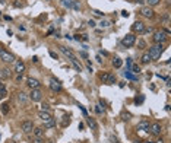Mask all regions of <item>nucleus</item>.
Returning <instances> with one entry per match:
<instances>
[{
    "mask_svg": "<svg viewBox=\"0 0 171 143\" xmlns=\"http://www.w3.org/2000/svg\"><path fill=\"white\" fill-rule=\"evenodd\" d=\"M164 53V45L162 44H155L152 47H149V56H151V60H158L161 57V54Z\"/></svg>",
    "mask_w": 171,
    "mask_h": 143,
    "instance_id": "obj_1",
    "label": "nucleus"
},
{
    "mask_svg": "<svg viewBox=\"0 0 171 143\" xmlns=\"http://www.w3.org/2000/svg\"><path fill=\"white\" fill-rule=\"evenodd\" d=\"M152 40H154V43H155V44H162V43H165V41H167V32H165L164 29L154 32Z\"/></svg>",
    "mask_w": 171,
    "mask_h": 143,
    "instance_id": "obj_2",
    "label": "nucleus"
},
{
    "mask_svg": "<svg viewBox=\"0 0 171 143\" xmlns=\"http://www.w3.org/2000/svg\"><path fill=\"white\" fill-rule=\"evenodd\" d=\"M135 43H136V37H135V34H127L123 40H121V44H123L124 47H133L135 45Z\"/></svg>",
    "mask_w": 171,
    "mask_h": 143,
    "instance_id": "obj_3",
    "label": "nucleus"
},
{
    "mask_svg": "<svg viewBox=\"0 0 171 143\" xmlns=\"http://www.w3.org/2000/svg\"><path fill=\"white\" fill-rule=\"evenodd\" d=\"M100 79H101L104 83H107V85H113V83H116V76L111 74V73H108V72L101 73V74H100Z\"/></svg>",
    "mask_w": 171,
    "mask_h": 143,
    "instance_id": "obj_4",
    "label": "nucleus"
},
{
    "mask_svg": "<svg viewBox=\"0 0 171 143\" xmlns=\"http://www.w3.org/2000/svg\"><path fill=\"white\" fill-rule=\"evenodd\" d=\"M148 132H151V134H154V136H160L162 132V126L160 123H152V124H149Z\"/></svg>",
    "mask_w": 171,
    "mask_h": 143,
    "instance_id": "obj_5",
    "label": "nucleus"
},
{
    "mask_svg": "<svg viewBox=\"0 0 171 143\" xmlns=\"http://www.w3.org/2000/svg\"><path fill=\"white\" fill-rule=\"evenodd\" d=\"M145 23L143 22H140V21H136L135 23L132 25V31L135 32V34H143L145 32Z\"/></svg>",
    "mask_w": 171,
    "mask_h": 143,
    "instance_id": "obj_6",
    "label": "nucleus"
},
{
    "mask_svg": "<svg viewBox=\"0 0 171 143\" xmlns=\"http://www.w3.org/2000/svg\"><path fill=\"white\" fill-rule=\"evenodd\" d=\"M140 15L145 16V18H148V19H152L155 16V12H154V9L151 6H145V7L140 9Z\"/></svg>",
    "mask_w": 171,
    "mask_h": 143,
    "instance_id": "obj_7",
    "label": "nucleus"
},
{
    "mask_svg": "<svg viewBox=\"0 0 171 143\" xmlns=\"http://www.w3.org/2000/svg\"><path fill=\"white\" fill-rule=\"evenodd\" d=\"M0 59H2V61H5V63H13L15 61V56L7 53L5 50H2V53H0Z\"/></svg>",
    "mask_w": 171,
    "mask_h": 143,
    "instance_id": "obj_8",
    "label": "nucleus"
},
{
    "mask_svg": "<svg viewBox=\"0 0 171 143\" xmlns=\"http://www.w3.org/2000/svg\"><path fill=\"white\" fill-rule=\"evenodd\" d=\"M41 98H43V92L40 89H32L31 90V94H29V99L31 101L38 102V101H41Z\"/></svg>",
    "mask_w": 171,
    "mask_h": 143,
    "instance_id": "obj_9",
    "label": "nucleus"
},
{
    "mask_svg": "<svg viewBox=\"0 0 171 143\" xmlns=\"http://www.w3.org/2000/svg\"><path fill=\"white\" fill-rule=\"evenodd\" d=\"M21 128H22V132H23V133H31L32 130H34V123L29 121V120H25V121H22Z\"/></svg>",
    "mask_w": 171,
    "mask_h": 143,
    "instance_id": "obj_10",
    "label": "nucleus"
},
{
    "mask_svg": "<svg viewBox=\"0 0 171 143\" xmlns=\"http://www.w3.org/2000/svg\"><path fill=\"white\" fill-rule=\"evenodd\" d=\"M48 86H50V89L53 90V92H60V90H62V83H60L57 79H50Z\"/></svg>",
    "mask_w": 171,
    "mask_h": 143,
    "instance_id": "obj_11",
    "label": "nucleus"
},
{
    "mask_svg": "<svg viewBox=\"0 0 171 143\" xmlns=\"http://www.w3.org/2000/svg\"><path fill=\"white\" fill-rule=\"evenodd\" d=\"M59 48H60V51H62V53H63L66 57H69V59H70V61H78V60H76V57H75V54H73L70 50H67V48H66V47H63V45H62V47H59Z\"/></svg>",
    "mask_w": 171,
    "mask_h": 143,
    "instance_id": "obj_12",
    "label": "nucleus"
},
{
    "mask_svg": "<svg viewBox=\"0 0 171 143\" xmlns=\"http://www.w3.org/2000/svg\"><path fill=\"white\" fill-rule=\"evenodd\" d=\"M10 76H12V72L9 69H6V67L0 69V80H6V79H9Z\"/></svg>",
    "mask_w": 171,
    "mask_h": 143,
    "instance_id": "obj_13",
    "label": "nucleus"
},
{
    "mask_svg": "<svg viewBox=\"0 0 171 143\" xmlns=\"http://www.w3.org/2000/svg\"><path fill=\"white\" fill-rule=\"evenodd\" d=\"M38 117L41 118V121H43V123H47V121H50V120L53 118L51 114L48 112V111H41V112L38 114Z\"/></svg>",
    "mask_w": 171,
    "mask_h": 143,
    "instance_id": "obj_14",
    "label": "nucleus"
},
{
    "mask_svg": "<svg viewBox=\"0 0 171 143\" xmlns=\"http://www.w3.org/2000/svg\"><path fill=\"white\" fill-rule=\"evenodd\" d=\"M15 72H16L18 74H22L23 72H25V63H23V61H16V64H15Z\"/></svg>",
    "mask_w": 171,
    "mask_h": 143,
    "instance_id": "obj_15",
    "label": "nucleus"
},
{
    "mask_svg": "<svg viewBox=\"0 0 171 143\" xmlns=\"http://www.w3.org/2000/svg\"><path fill=\"white\" fill-rule=\"evenodd\" d=\"M136 128L140 130V132H148V130H149V121H146V120L140 121V123L136 126Z\"/></svg>",
    "mask_w": 171,
    "mask_h": 143,
    "instance_id": "obj_16",
    "label": "nucleus"
},
{
    "mask_svg": "<svg viewBox=\"0 0 171 143\" xmlns=\"http://www.w3.org/2000/svg\"><path fill=\"white\" fill-rule=\"evenodd\" d=\"M40 80H37V79H32V77H29L28 79V86L31 88V89H38L40 88Z\"/></svg>",
    "mask_w": 171,
    "mask_h": 143,
    "instance_id": "obj_17",
    "label": "nucleus"
},
{
    "mask_svg": "<svg viewBox=\"0 0 171 143\" xmlns=\"http://www.w3.org/2000/svg\"><path fill=\"white\" fill-rule=\"evenodd\" d=\"M32 133H34L35 137H43V136H44V128H41V127H34Z\"/></svg>",
    "mask_w": 171,
    "mask_h": 143,
    "instance_id": "obj_18",
    "label": "nucleus"
},
{
    "mask_svg": "<svg viewBox=\"0 0 171 143\" xmlns=\"http://www.w3.org/2000/svg\"><path fill=\"white\" fill-rule=\"evenodd\" d=\"M18 101H19L21 104H23V105H25V104H27V101H28V98H27V94L19 92V94H18Z\"/></svg>",
    "mask_w": 171,
    "mask_h": 143,
    "instance_id": "obj_19",
    "label": "nucleus"
},
{
    "mask_svg": "<svg viewBox=\"0 0 171 143\" xmlns=\"http://www.w3.org/2000/svg\"><path fill=\"white\" fill-rule=\"evenodd\" d=\"M140 61H142V64H148V63L152 61V60H151V56H149L148 53H145V54L140 57Z\"/></svg>",
    "mask_w": 171,
    "mask_h": 143,
    "instance_id": "obj_20",
    "label": "nucleus"
},
{
    "mask_svg": "<svg viewBox=\"0 0 171 143\" xmlns=\"http://www.w3.org/2000/svg\"><path fill=\"white\" fill-rule=\"evenodd\" d=\"M123 76L126 77V79H130V80H138V76H135V74H132V73H130V70L124 72V73H123Z\"/></svg>",
    "mask_w": 171,
    "mask_h": 143,
    "instance_id": "obj_21",
    "label": "nucleus"
},
{
    "mask_svg": "<svg viewBox=\"0 0 171 143\" xmlns=\"http://www.w3.org/2000/svg\"><path fill=\"white\" fill-rule=\"evenodd\" d=\"M7 95V92H6V86L0 82V99H3L5 96Z\"/></svg>",
    "mask_w": 171,
    "mask_h": 143,
    "instance_id": "obj_22",
    "label": "nucleus"
},
{
    "mask_svg": "<svg viewBox=\"0 0 171 143\" xmlns=\"http://www.w3.org/2000/svg\"><path fill=\"white\" fill-rule=\"evenodd\" d=\"M86 123H88V126H89L92 130H96V123H95L94 118H91V117H89V118H86Z\"/></svg>",
    "mask_w": 171,
    "mask_h": 143,
    "instance_id": "obj_23",
    "label": "nucleus"
},
{
    "mask_svg": "<svg viewBox=\"0 0 171 143\" xmlns=\"http://www.w3.org/2000/svg\"><path fill=\"white\" fill-rule=\"evenodd\" d=\"M121 64H123V61H121V59L116 57V59H114V61H113V66H114L116 69H120V67H121Z\"/></svg>",
    "mask_w": 171,
    "mask_h": 143,
    "instance_id": "obj_24",
    "label": "nucleus"
},
{
    "mask_svg": "<svg viewBox=\"0 0 171 143\" xmlns=\"http://www.w3.org/2000/svg\"><path fill=\"white\" fill-rule=\"evenodd\" d=\"M54 126H56V120H54V118H51L50 121L44 123V127H47V128H51V127H54Z\"/></svg>",
    "mask_w": 171,
    "mask_h": 143,
    "instance_id": "obj_25",
    "label": "nucleus"
},
{
    "mask_svg": "<svg viewBox=\"0 0 171 143\" xmlns=\"http://www.w3.org/2000/svg\"><path fill=\"white\" fill-rule=\"evenodd\" d=\"M72 7L75 9V10H79L81 9V2H79V0H73V2H72Z\"/></svg>",
    "mask_w": 171,
    "mask_h": 143,
    "instance_id": "obj_26",
    "label": "nucleus"
},
{
    "mask_svg": "<svg viewBox=\"0 0 171 143\" xmlns=\"http://www.w3.org/2000/svg\"><path fill=\"white\" fill-rule=\"evenodd\" d=\"M130 112H126V111H123L121 112V120H124V121H127V120H130Z\"/></svg>",
    "mask_w": 171,
    "mask_h": 143,
    "instance_id": "obj_27",
    "label": "nucleus"
},
{
    "mask_svg": "<svg viewBox=\"0 0 171 143\" xmlns=\"http://www.w3.org/2000/svg\"><path fill=\"white\" fill-rule=\"evenodd\" d=\"M110 25H111V22H110V21H101L100 22V27L101 28H108Z\"/></svg>",
    "mask_w": 171,
    "mask_h": 143,
    "instance_id": "obj_28",
    "label": "nucleus"
},
{
    "mask_svg": "<svg viewBox=\"0 0 171 143\" xmlns=\"http://www.w3.org/2000/svg\"><path fill=\"white\" fill-rule=\"evenodd\" d=\"M72 2H73V0H62V5L69 9V7H72Z\"/></svg>",
    "mask_w": 171,
    "mask_h": 143,
    "instance_id": "obj_29",
    "label": "nucleus"
},
{
    "mask_svg": "<svg viewBox=\"0 0 171 143\" xmlns=\"http://www.w3.org/2000/svg\"><path fill=\"white\" fill-rule=\"evenodd\" d=\"M146 2H148V5L152 7V6H156V5H160V2H161V0H146Z\"/></svg>",
    "mask_w": 171,
    "mask_h": 143,
    "instance_id": "obj_30",
    "label": "nucleus"
},
{
    "mask_svg": "<svg viewBox=\"0 0 171 143\" xmlns=\"http://www.w3.org/2000/svg\"><path fill=\"white\" fill-rule=\"evenodd\" d=\"M130 70H132L133 73H139V72H140V67L136 66V64H132V66H130Z\"/></svg>",
    "mask_w": 171,
    "mask_h": 143,
    "instance_id": "obj_31",
    "label": "nucleus"
},
{
    "mask_svg": "<svg viewBox=\"0 0 171 143\" xmlns=\"http://www.w3.org/2000/svg\"><path fill=\"white\" fill-rule=\"evenodd\" d=\"M95 112H96V114H102V112H104V108L101 107V104H98V105L95 107Z\"/></svg>",
    "mask_w": 171,
    "mask_h": 143,
    "instance_id": "obj_32",
    "label": "nucleus"
},
{
    "mask_svg": "<svg viewBox=\"0 0 171 143\" xmlns=\"http://www.w3.org/2000/svg\"><path fill=\"white\" fill-rule=\"evenodd\" d=\"M138 47H139L140 50H143V48H146V43H145L143 40H139V41H138Z\"/></svg>",
    "mask_w": 171,
    "mask_h": 143,
    "instance_id": "obj_33",
    "label": "nucleus"
},
{
    "mask_svg": "<svg viewBox=\"0 0 171 143\" xmlns=\"http://www.w3.org/2000/svg\"><path fill=\"white\" fill-rule=\"evenodd\" d=\"M7 111H9V104H3V105H2V112L7 114Z\"/></svg>",
    "mask_w": 171,
    "mask_h": 143,
    "instance_id": "obj_34",
    "label": "nucleus"
},
{
    "mask_svg": "<svg viewBox=\"0 0 171 143\" xmlns=\"http://www.w3.org/2000/svg\"><path fill=\"white\" fill-rule=\"evenodd\" d=\"M31 143H44V142H43V137H35L34 140H31Z\"/></svg>",
    "mask_w": 171,
    "mask_h": 143,
    "instance_id": "obj_35",
    "label": "nucleus"
},
{
    "mask_svg": "<svg viewBox=\"0 0 171 143\" xmlns=\"http://www.w3.org/2000/svg\"><path fill=\"white\" fill-rule=\"evenodd\" d=\"M72 63H73V66H75V69H76L78 72H82V67L78 64V61H72Z\"/></svg>",
    "mask_w": 171,
    "mask_h": 143,
    "instance_id": "obj_36",
    "label": "nucleus"
},
{
    "mask_svg": "<svg viewBox=\"0 0 171 143\" xmlns=\"http://www.w3.org/2000/svg\"><path fill=\"white\" fill-rule=\"evenodd\" d=\"M143 99H145V96H143V95H140V96H139V99H138V98L135 99V102H136V104H142V102H143Z\"/></svg>",
    "mask_w": 171,
    "mask_h": 143,
    "instance_id": "obj_37",
    "label": "nucleus"
},
{
    "mask_svg": "<svg viewBox=\"0 0 171 143\" xmlns=\"http://www.w3.org/2000/svg\"><path fill=\"white\" fill-rule=\"evenodd\" d=\"M94 13H95L96 16H104V13H102L101 10H94Z\"/></svg>",
    "mask_w": 171,
    "mask_h": 143,
    "instance_id": "obj_38",
    "label": "nucleus"
},
{
    "mask_svg": "<svg viewBox=\"0 0 171 143\" xmlns=\"http://www.w3.org/2000/svg\"><path fill=\"white\" fill-rule=\"evenodd\" d=\"M41 110L43 111H48V105H47V104H44V105H41Z\"/></svg>",
    "mask_w": 171,
    "mask_h": 143,
    "instance_id": "obj_39",
    "label": "nucleus"
},
{
    "mask_svg": "<svg viewBox=\"0 0 171 143\" xmlns=\"http://www.w3.org/2000/svg\"><path fill=\"white\" fill-rule=\"evenodd\" d=\"M168 19H170V15H168V13H167V15H164L162 21H164V22H168Z\"/></svg>",
    "mask_w": 171,
    "mask_h": 143,
    "instance_id": "obj_40",
    "label": "nucleus"
},
{
    "mask_svg": "<svg viewBox=\"0 0 171 143\" xmlns=\"http://www.w3.org/2000/svg\"><path fill=\"white\" fill-rule=\"evenodd\" d=\"M50 56H51L53 59H56V60H57V54L54 53V51H50Z\"/></svg>",
    "mask_w": 171,
    "mask_h": 143,
    "instance_id": "obj_41",
    "label": "nucleus"
},
{
    "mask_svg": "<svg viewBox=\"0 0 171 143\" xmlns=\"http://www.w3.org/2000/svg\"><path fill=\"white\" fill-rule=\"evenodd\" d=\"M121 15H123L124 18H127V16H129V12H126V10H123V12H121Z\"/></svg>",
    "mask_w": 171,
    "mask_h": 143,
    "instance_id": "obj_42",
    "label": "nucleus"
},
{
    "mask_svg": "<svg viewBox=\"0 0 171 143\" xmlns=\"http://www.w3.org/2000/svg\"><path fill=\"white\" fill-rule=\"evenodd\" d=\"M19 80H22V74H18V76H16V82H19Z\"/></svg>",
    "mask_w": 171,
    "mask_h": 143,
    "instance_id": "obj_43",
    "label": "nucleus"
},
{
    "mask_svg": "<svg viewBox=\"0 0 171 143\" xmlns=\"http://www.w3.org/2000/svg\"><path fill=\"white\" fill-rule=\"evenodd\" d=\"M88 25H91V27H95V22H94V21H89Z\"/></svg>",
    "mask_w": 171,
    "mask_h": 143,
    "instance_id": "obj_44",
    "label": "nucleus"
},
{
    "mask_svg": "<svg viewBox=\"0 0 171 143\" xmlns=\"http://www.w3.org/2000/svg\"><path fill=\"white\" fill-rule=\"evenodd\" d=\"M75 40H76V41H81V35H75Z\"/></svg>",
    "mask_w": 171,
    "mask_h": 143,
    "instance_id": "obj_45",
    "label": "nucleus"
},
{
    "mask_svg": "<svg viewBox=\"0 0 171 143\" xmlns=\"http://www.w3.org/2000/svg\"><path fill=\"white\" fill-rule=\"evenodd\" d=\"M81 56H82L83 59H86V57H88V54H86V53H81Z\"/></svg>",
    "mask_w": 171,
    "mask_h": 143,
    "instance_id": "obj_46",
    "label": "nucleus"
},
{
    "mask_svg": "<svg viewBox=\"0 0 171 143\" xmlns=\"http://www.w3.org/2000/svg\"><path fill=\"white\" fill-rule=\"evenodd\" d=\"M156 143H164V139H162V137H161V139H158V140H156Z\"/></svg>",
    "mask_w": 171,
    "mask_h": 143,
    "instance_id": "obj_47",
    "label": "nucleus"
},
{
    "mask_svg": "<svg viewBox=\"0 0 171 143\" xmlns=\"http://www.w3.org/2000/svg\"><path fill=\"white\" fill-rule=\"evenodd\" d=\"M145 143H152V142H145Z\"/></svg>",
    "mask_w": 171,
    "mask_h": 143,
    "instance_id": "obj_48",
    "label": "nucleus"
},
{
    "mask_svg": "<svg viewBox=\"0 0 171 143\" xmlns=\"http://www.w3.org/2000/svg\"><path fill=\"white\" fill-rule=\"evenodd\" d=\"M47 143H53V142H47Z\"/></svg>",
    "mask_w": 171,
    "mask_h": 143,
    "instance_id": "obj_49",
    "label": "nucleus"
},
{
    "mask_svg": "<svg viewBox=\"0 0 171 143\" xmlns=\"http://www.w3.org/2000/svg\"><path fill=\"white\" fill-rule=\"evenodd\" d=\"M135 143H140V142H135Z\"/></svg>",
    "mask_w": 171,
    "mask_h": 143,
    "instance_id": "obj_50",
    "label": "nucleus"
},
{
    "mask_svg": "<svg viewBox=\"0 0 171 143\" xmlns=\"http://www.w3.org/2000/svg\"><path fill=\"white\" fill-rule=\"evenodd\" d=\"M0 53H2V50H0Z\"/></svg>",
    "mask_w": 171,
    "mask_h": 143,
    "instance_id": "obj_51",
    "label": "nucleus"
},
{
    "mask_svg": "<svg viewBox=\"0 0 171 143\" xmlns=\"http://www.w3.org/2000/svg\"><path fill=\"white\" fill-rule=\"evenodd\" d=\"M0 16H2V15H0Z\"/></svg>",
    "mask_w": 171,
    "mask_h": 143,
    "instance_id": "obj_52",
    "label": "nucleus"
}]
</instances>
